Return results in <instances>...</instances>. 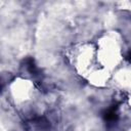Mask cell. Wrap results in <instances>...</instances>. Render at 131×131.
Listing matches in <instances>:
<instances>
[{
	"label": "cell",
	"mask_w": 131,
	"mask_h": 131,
	"mask_svg": "<svg viewBox=\"0 0 131 131\" xmlns=\"http://www.w3.org/2000/svg\"><path fill=\"white\" fill-rule=\"evenodd\" d=\"M103 119L107 122H114L118 119V115H117V112L114 107L112 108H108L106 111H104L103 113Z\"/></svg>",
	"instance_id": "cell-1"
}]
</instances>
